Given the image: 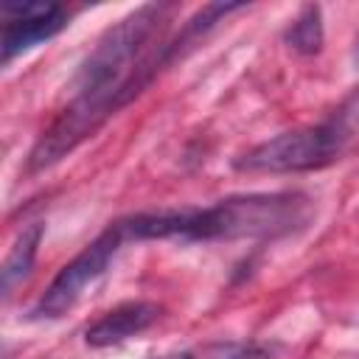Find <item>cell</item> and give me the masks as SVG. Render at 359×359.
<instances>
[{
    "mask_svg": "<svg viewBox=\"0 0 359 359\" xmlns=\"http://www.w3.org/2000/svg\"><path fill=\"white\" fill-rule=\"evenodd\" d=\"M283 39L294 53H303V56L320 53V48H323V11H320V6H303L297 11V17L292 20V25L286 28Z\"/></svg>",
    "mask_w": 359,
    "mask_h": 359,
    "instance_id": "cell-8",
    "label": "cell"
},
{
    "mask_svg": "<svg viewBox=\"0 0 359 359\" xmlns=\"http://www.w3.org/2000/svg\"><path fill=\"white\" fill-rule=\"evenodd\" d=\"M126 233L121 227V222H109L73 261H67L56 278L48 283V289L39 294V300L34 303L31 309V317L34 320H56L62 314H67L81 297L87 289H93L104 275L107 269L112 266L115 255L126 247Z\"/></svg>",
    "mask_w": 359,
    "mask_h": 359,
    "instance_id": "cell-4",
    "label": "cell"
},
{
    "mask_svg": "<svg viewBox=\"0 0 359 359\" xmlns=\"http://www.w3.org/2000/svg\"><path fill=\"white\" fill-rule=\"evenodd\" d=\"M238 8L244 3H208L177 34H165L171 6L146 3L109 25L70 79V101L36 137L25 174L48 171L65 160Z\"/></svg>",
    "mask_w": 359,
    "mask_h": 359,
    "instance_id": "cell-1",
    "label": "cell"
},
{
    "mask_svg": "<svg viewBox=\"0 0 359 359\" xmlns=\"http://www.w3.org/2000/svg\"><path fill=\"white\" fill-rule=\"evenodd\" d=\"M210 359H272V348L264 342H222L210 351Z\"/></svg>",
    "mask_w": 359,
    "mask_h": 359,
    "instance_id": "cell-9",
    "label": "cell"
},
{
    "mask_svg": "<svg viewBox=\"0 0 359 359\" xmlns=\"http://www.w3.org/2000/svg\"><path fill=\"white\" fill-rule=\"evenodd\" d=\"M3 39L0 65H11L14 56L31 50L39 42L53 39L67 25V11L50 0H3Z\"/></svg>",
    "mask_w": 359,
    "mask_h": 359,
    "instance_id": "cell-5",
    "label": "cell"
},
{
    "mask_svg": "<svg viewBox=\"0 0 359 359\" xmlns=\"http://www.w3.org/2000/svg\"><path fill=\"white\" fill-rule=\"evenodd\" d=\"M353 59L359 62V39H356V48H353Z\"/></svg>",
    "mask_w": 359,
    "mask_h": 359,
    "instance_id": "cell-11",
    "label": "cell"
},
{
    "mask_svg": "<svg viewBox=\"0 0 359 359\" xmlns=\"http://www.w3.org/2000/svg\"><path fill=\"white\" fill-rule=\"evenodd\" d=\"M314 213L306 194H238L208 208L146 210L149 241H236V238H280L303 230Z\"/></svg>",
    "mask_w": 359,
    "mask_h": 359,
    "instance_id": "cell-2",
    "label": "cell"
},
{
    "mask_svg": "<svg viewBox=\"0 0 359 359\" xmlns=\"http://www.w3.org/2000/svg\"><path fill=\"white\" fill-rule=\"evenodd\" d=\"M160 317V306L149 303V300H129L121 303L109 311H104L87 331L84 339L93 348H109L118 342H126L137 334H143L146 328H151Z\"/></svg>",
    "mask_w": 359,
    "mask_h": 359,
    "instance_id": "cell-6",
    "label": "cell"
},
{
    "mask_svg": "<svg viewBox=\"0 0 359 359\" xmlns=\"http://www.w3.org/2000/svg\"><path fill=\"white\" fill-rule=\"evenodd\" d=\"M42 233H45V224L42 222H31L20 230V236L14 238L6 261H3V269H0V283H3V294H11L17 283H22L31 269H34V258H36V250H39V241H42Z\"/></svg>",
    "mask_w": 359,
    "mask_h": 359,
    "instance_id": "cell-7",
    "label": "cell"
},
{
    "mask_svg": "<svg viewBox=\"0 0 359 359\" xmlns=\"http://www.w3.org/2000/svg\"><path fill=\"white\" fill-rule=\"evenodd\" d=\"M151 359H194L188 351H174V353H163V356H151Z\"/></svg>",
    "mask_w": 359,
    "mask_h": 359,
    "instance_id": "cell-10",
    "label": "cell"
},
{
    "mask_svg": "<svg viewBox=\"0 0 359 359\" xmlns=\"http://www.w3.org/2000/svg\"><path fill=\"white\" fill-rule=\"evenodd\" d=\"M351 132L331 115L323 123L286 129L233 160L236 171L250 174H294V171H317L339 160Z\"/></svg>",
    "mask_w": 359,
    "mask_h": 359,
    "instance_id": "cell-3",
    "label": "cell"
}]
</instances>
